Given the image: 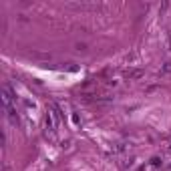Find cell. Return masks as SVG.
Instances as JSON below:
<instances>
[{
	"label": "cell",
	"instance_id": "obj_1",
	"mask_svg": "<svg viewBox=\"0 0 171 171\" xmlns=\"http://www.w3.org/2000/svg\"><path fill=\"white\" fill-rule=\"evenodd\" d=\"M125 77L127 78H139V77H143V71L141 69H131V71L125 72Z\"/></svg>",
	"mask_w": 171,
	"mask_h": 171
},
{
	"label": "cell",
	"instance_id": "obj_2",
	"mask_svg": "<svg viewBox=\"0 0 171 171\" xmlns=\"http://www.w3.org/2000/svg\"><path fill=\"white\" fill-rule=\"evenodd\" d=\"M163 71H165V72H169V71H171V63H165V69H163Z\"/></svg>",
	"mask_w": 171,
	"mask_h": 171
}]
</instances>
